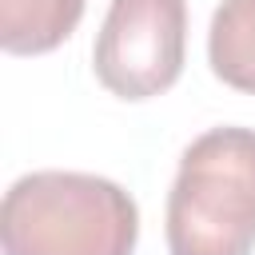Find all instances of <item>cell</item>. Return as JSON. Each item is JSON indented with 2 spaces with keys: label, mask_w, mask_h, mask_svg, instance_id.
<instances>
[{
  "label": "cell",
  "mask_w": 255,
  "mask_h": 255,
  "mask_svg": "<svg viewBox=\"0 0 255 255\" xmlns=\"http://www.w3.org/2000/svg\"><path fill=\"white\" fill-rule=\"evenodd\" d=\"M183 0H112L92 48L100 84L120 100H151L183 72Z\"/></svg>",
  "instance_id": "obj_3"
},
{
  "label": "cell",
  "mask_w": 255,
  "mask_h": 255,
  "mask_svg": "<svg viewBox=\"0 0 255 255\" xmlns=\"http://www.w3.org/2000/svg\"><path fill=\"white\" fill-rule=\"evenodd\" d=\"M84 16V0H0V48L40 56L64 44Z\"/></svg>",
  "instance_id": "obj_4"
},
{
  "label": "cell",
  "mask_w": 255,
  "mask_h": 255,
  "mask_svg": "<svg viewBox=\"0 0 255 255\" xmlns=\"http://www.w3.org/2000/svg\"><path fill=\"white\" fill-rule=\"evenodd\" d=\"M211 72L255 96V0H223L207 28Z\"/></svg>",
  "instance_id": "obj_5"
},
{
  "label": "cell",
  "mask_w": 255,
  "mask_h": 255,
  "mask_svg": "<svg viewBox=\"0 0 255 255\" xmlns=\"http://www.w3.org/2000/svg\"><path fill=\"white\" fill-rule=\"evenodd\" d=\"M171 255H251L255 251V131L211 128L179 155L167 191Z\"/></svg>",
  "instance_id": "obj_2"
},
{
  "label": "cell",
  "mask_w": 255,
  "mask_h": 255,
  "mask_svg": "<svg viewBox=\"0 0 255 255\" xmlns=\"http://www.w3.org/2000/svg\"><path fill=\"white\" fill-rule=\"evenodd\" d=\"M135 235V199L88 171L20 175L0 203L4 255H131Z\"/></svg>",
  "instance_id": "obj_1"
}]
</instances>
